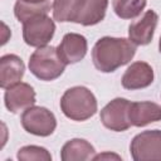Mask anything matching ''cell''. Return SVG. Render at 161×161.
I'll list each match as a JSON object with an SVG mask.
<instances>
[{
    "label": "cell",
    "instance_id": "6da1fadb",
    "mask_svg": "<svg viewBox=\"0 0 161 161\" xmlns=\"http://www.w3.org/2000/svg\"><path fill=\"white\" fill-rule=\"evenodd\" d=\"M135 54L136 45L130 39L103 36L92 49V60L98 70L111 73L127 64Z\"/></svg>",
    "mask_w": 161,
    "mask_h": 161
},
{
    "label": "cell",
    "instance_id": "7a4b0ae2",
    "mask_svg": "<svg viewBox=\"0 0 161 161\" xmlns=\"http://www.w3.org/2000/svg\"><path fill=\"white\" fill-rule=\"evenodd\" d=\"M60 109L73 121H86L97 112V99L86 87L77 86L67 89L60 98Z\"/></svg>",
    "mask_w": 161,
    "mask_h": 161
},
{
    "label": "cell",
    "instance_id": "3957f363",
    "mask_svg": "<svg viewBox=\"0 0 161 161\" xmlns=\"http://www.w3.org/2000/svg\"><path fill=\"white\" fill-rule=\"evenodd\" d=\"M65 63L59 58L57 48L44 45L38 48L29 59L30 72L40 80H54L65 69Z\"/></svg>",
    "mask_w": 161,
    "mask_h": 161
},
{
    "label": "cell",
    "instance_id": "277c9868",
    "mask_svg": "<svg viewBox=\"0 0 161 161\" xmlns=\"http://www.w3.org/2000/svg\"><path fill=\"white\" fill-rule=\"evenodd\" d=\"M130 151L135 161H161V131L147 130L136 135Z\"/></svg>",
    "mask_w": 161,
    "mask_h": 161
},
{
    "label": "cell",
    "instance_id": "5b68a950",
    "mask_svg": "<svg viewBox=\"0 0 161 161\" xmlns=\"http://www.w3.org/2000/svg\"><path fill=\"white\" fill-rule=\"evenodd\" d=\"M23 128L35 136L47 137L52 135L57 127L55 116L45 107L31 106L21 114Z\"/></svg>",
    "mask_w": 161,
    "mask_h": 161
},
{
    "label": "cell",
    "instance_id": "8992f818",
    "mask_svg": "<svg viewBox=\"0 0 161 161\" xmlns=\"http://www.w3.org/2000/svg\"><path fill=\"white\" fill-rule=\"evenodd\" d=\"M55 31V24L48 15L34 16L23 23V39L30 47L47 45Z\"/></svg>",
    "mask_w": 161,
    "mask_h": 161
},
{
    "label": "cell",
    "instance_id": "52a82bcc",
    "mask_svg": "<svg viewBox=\"0 0 161 161\" xmlns=\"http://www.w3.org/2000/svg\"><path fill=\"white\" fill-rule=\"evenodd\" d=\"M130 106L131 102L126 98H114L107 103L101 111V122L103 126L114 132H123L132 125L130 122Z\"/></svg>",
    "mask_w": 161,
    "mask_h": 161
},
{
    "label": "cell",
    "instance_id": "ba28073f",
    "mask_svg": "<svg viewBox=\"0 0 161 161\" xmlns=\"http://www.w3.org/2000/svg\"><path fill=\"white\" fill-rule=\"evenodd\" d=\"M4 102L5 107L13 113L25 111L26 108L34 106L35 91L30 84L19 82L5 91Z\"/></svg>",
    "mask_w": 161,
    "mask_h": 161
},
{
    "label": "cell",
    "instance_id": "9c48e42d",
    "mask_svg": "<svg viewBox=\"0 0 161 161\" xmlns=\"http://www.w3.org/2000/svg\"><path fill=\"white\" fill-rule=\"evenodd\" d=\"M88 49L87 39L78 33H68L63 36L60 44L57 47L59 58L65 64H73L80 62Z\"/></svg>",
    "mask_w": 161,
    "mask_h": 161
},
{
    "label": "cell",
    "instance_id": "30bf717a",
    "mask_svg": "<svg viewBox=\"0 0 161 161\" xmlns=\"http://www.w3.org/2000/svg\"><path fill=\"white\" fill-rule=\"evenodd\" d=\"M121 82L126 89L146 88L153 82V69L146 62H135L126 69Z\"/></svg>",
    "mask_w": 161,
    "mask_h": 161
},
{
    "label": "cell",
    "instance_id": "8fae6325",
    "mask_svg": "<svg viewBox=\"0 0 161 161\" xmlns=\"http://www.w3.org/2000/svg\"><path fill=\"white\" fill-rule=\"evenodd\" d=\"M158 16L153 10H147L141 19L132 23L128 28V38L135 45H146L151 43L157 25Z\"/></svg>",
    "mask_w": 161,
    "mask_h": 161
},
{
    "label": "cell",
    "instance_id": "7c38bea8",
    "mask_svg": "<svg viewBox=\"0 0 161 161\" xmlns=\"http://www.w3.org/2000/svg\"><path fill=\"white\" fill-rule=\"evenodd\" d=\"M108 0H82L73 23L89 26L101 23L106 16Z\"/></svg>",
    "mask_w": 161,
    "mask_h": 161
},
{
    "label": "cell",
    "instance_id": "4fadbf2b",
    "mask_svg": "<svg viewBox=\"0 0 161 161\" xmlns=\"http://www.w3.org/2000/svg\"><path fill=\"white\" fill-rule=\"evenodd\" d=\"M25 65L15 54H6L0 58V87L8 89L19 83L24 75Z\"/></svg>",
    "mask_w": 161,
    "mask_h": 161
},
{
    "label": "cell",
    "instance_id": "5bb4252c",
    "mask_svg": "<svg viewBox=\"0 0 161 161\" xmlns=\"http://www.w3.org/2000/svg\"><path fill=\"white\" fill-rule=\"evenodd\" d=\"M128 116L132 126L143 127L161 121V106L153 102H131Z\"/></svg>",
    "mask_w": 161,
    "mask_h": 161
},
{
    "label": "cell",
    "instance_id": "9a60e30c",
    "mask_svg": "<svg viewBox=\"0 0 161 161\" xmlns=\"http://www.w3.org/2000/svg\"><path fill=\"white\" fill-rule=\"evenodd\" d=\"M94 147L83 138H73L64 143L60 151L63 161H88L94 157Z\"/></svg>",
    "mask_w": 161,
    "mask_h": 161
},
{
    "label": "cell",
    "instance_id": "2e32d148",
    "mask_svg": "<svg viewBox=\"0 0 161 161\" xmlns=\"http://www.w3.org/2000/svg\"><path fill=\"white\" fill-rule=\"evenodd\" d=\"M49 11H50L49 0H43V1L18 0L14 6V14L20 23H25L26 20L38 15H47Z\"/></svg>",
    "mask_w": 161,
    "mask_h": 161
},
{
    "label": "cell",
    "instance_id": "e0dca14e",
    "mask_svg": "<svg viewBox=\"0 0 161 161\" xmlns=\"http://www.w3.org/2000/svg\"><path fill=\"white\" fill-rule=\"evenodd\" d=\"M113 10L121 19L137 18L146 6V0H113Z\"/></svg>",
    "mask_w": 161,
    "mask_h": 161
},
{
    "label": "cell",
    "instance_id": "ac0fdd59",
    "mask_svg": "<svg viewBox=\"0 0 161 161\" xmlns=\"http://www.w3.org/2000/svg\"><path fill=\"white\" fill-rule=\"evenodd\" d=\"M82 0H54L52 5L53 18L57 21H73Z\"/></svg>",
    "mask_w": 161,
    "mask_h": 161
},
{
    "label": "cell",
    "instance_id": "d6986e66",
    "mask_svg": "<svg viewBox=\"0 0 161 161\" xmlns=\"http://www.w3.org/2000/svg\"><path fill=\"white\" fill-rule=\"evenodd\" d=\"M18 160L20 161H50L52 155L47 148L40 146H24L18 151Z\"/></svg>",
    "mask_w": 161,
    "mask_h": 161
},
{
    "label": "cell",
    "instance_id": "ffe728a7",
    "mask_svg": "<svg viewBox=\"0 0 161 161\" xmlns=\"http://www.w3.org/2000/svg\"><path fill=\"white\" fill-rule=\"evenodd\" d=\"M107 158H116V160H121V156H118V155H116V153L104 152V153L94 155V157H93V160H107Z\"/></svg>",
    "mask_w": 161,
    "mask_h": 161
},
{
    "label": "cell",
    "instance_id": "44dd1931",
    "mask_svg": "<svg viewBox=\"0 0 161 161\" xmlns=\"http://www.w3.org/2000/svg\"><path fill=\"white\" fill-rule=\"evenodd\" d=\"M158 49H160V52H161V38H160V43H158Z\"/></svg>",
    "mask_w": 161,
    "mask_h": 161
},
{
    "label": "cell",
    "instance_id": "7402d4cb",
    "mask_svg": "<svg viewBox=\"0 0 161 161\" xmlns=\"http://www.w3.org/2000/svg\"><path fill=\"white\" fill-rule=\"evenodd\" d=\"M26 1H43V0H26Z\"/></svg>",
    "mask_w": 161,
    "mask_h": 161
}]
</instances>
